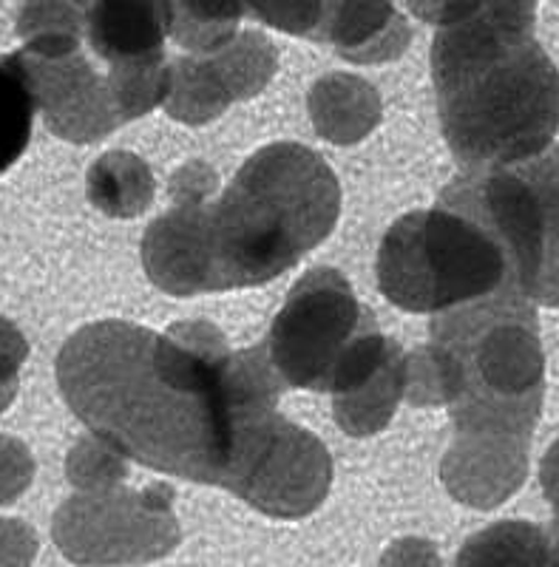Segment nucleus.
Returning a JSON list of instances; mask_svg holds the SVG:
<instances>
[{"label": "nucleus", "instance_id": "f257e3e1", "mask_svg": "<svg viewBox=\"0 0 559 567\" xmlns=\"http://www.w3.org/2000/svg\"><path fill=\"white\" fill-rule=\"evenodd\" d=\"M58 383L71 412L114 452L207 485H225L242 423L278 406L284 389L264 343L231 352L207 321L165 332L89 323L60 349Z\"/></svg>", "mask_w": 559, "mask_h": 567}, {"label": "nucleus", "instance_id": "f03ea898", "mask_svg": "<svg viewBox=\"0 0 559 567\" xmlns=\"http://www.w3.org/2000/svg\"><path fill=\"white\" fill-rule=\"evenodd\" d=\"M415 406H446L455 440L440 474L457 503L497 508L528 474V445L546 394L533 303L502 290L440 312L406 374Z\"/></svg>", "mask_w": 559, "mask_h": 567}, {"label": "nucleus", "instance_id": "7ed1b4c3", "mask_svg": "<svg viewBox=\"0 0 559 567\" xmlns=\"http://www.w3.org/2000/svg\"><path fill=\"white\" fill-rule=\"evenodd\" d=\"M437 27L431 43L440 128L466 171L517 165L559 131V69L533 38L531 3L411 7Z\"/></svg>", "mask_w": 559, "mask_h": 567}, {"label": "nucleus", "instance_id": "20e7f679", "mask_svg": "<svg viewBox=\"0 0 559 567\" xmlns=\"http://www.w3.org/2000/svg\"><path fill=\"white\" fill-rule=\"evenodd\" d=\"M342 187L298 142H273L236 171L205 207L211 292L258 287L296 267L333 233Z\"/></svg>", "mask_w": 559, "mask_h": 567}, {"label": "nucleus", "instance_id": "39448f33", "mask_svg": "<svg viewBox=\"0 0 559 567\" xmlns=\"http://www.w3.org/2000/svg\"><path fill=\"white\" fill-rule=\"evenodd\" d=\"M437 205L475 221L500 247L517 296L559 307V145L517 165L466 171Z\"/></svg>", "mask_w": 559, "mask_h": 567}, {"label": "nucleus", "instance_id": "423d86ee", "mask_svg": "<svg viewBox=\"0 0 559 567\" xmlns=\"http://www.w3.org/2000/svg\"><path fill=\"white\" fill-rule=\"evenodd\" d=\"M386 301L406 312H449L515 290L500 247L471 219L446 207L406 213L378 250Z\"/></svg>", "mask_w": 559, "mask_h": 567}, {"label": "nucleus", "instance_id": "0eeeda50", "mask_svg": "<svg viewBox=\"0 0 559 567\" xmlns=\"http://www.w3.org/2000/svg\"><path fill=\"white\" fill-rule=\"evenodd\" d=\"M83 23L85 7L74 3H29L18 18L23 49L14 58L45 125L69 142L103 140L123 125L109 74L83 54Z\"/></svg>", "mask_w": 559, "mask_h": 567}, {"label": "nucleus", "instance_id": "6e6552de", "mask_svg": "<svg viewBox=\"0 0 559 567\" xmlns=\"http://www.w3.org/2000/svg\"><path fill=\"white\" fill-rule=\"evenodd\" d=\"M353 287L338 270L315 267L289 290L264 341L267 358L284 389L329 392L335 369L367 327Z\"/></svg>", "mask_w": 559, "mask_h": 567}, {"label": "nucleus", "instance_id": "1a4fd4ad", "mask_svg": "<svg viewBox=\"0 0 559 567\" xmlns=\"http://www.w3.org/2000/svg\"><path fill=\"white\" fill-rule=\"evenodd\" d=\"M329 483L333 460L322 440L273 406L242 425L222 488L267 516L302 519L324 503Z\"/></svg>", "mask_w": 559, "mask_h": 567}, {"label": "nucleus", "instance_id": "9d476101", "mask_svg": "<svg viewBox=\"0 0 559 567\" xmlns=\"http://www.w3.org/2000/svg\"><path fill=\"white\" fill-rule=\"evenodd\" d=\"M52 536L74 565H145L180 545V525L165 485L145 491L114 485L65 499L54 514Z\"/></svg>", "mask_w": 559, "mask_h": 567}, {"label": "nucleus", "instance_id": "9b49d317", "mask_svg": "<svg viewBox=\"0 0 559 567\" xmlns=\"http://www.w3.org/2000/svg\"><path fill=\"white\" fill-rule=\"evenodd\" d=\"M216 174L211 165L193 159L171 179V210L145 230L142 265L151 281L171 296L211 292V265L205 245V207L211 202Z\"/></svg>", "mask_w": 559, "mask_h": 567}, {"label": "nucleus", "instance_id": "f8f14e48", "mask_svg": "<svg viewBox=\"0 0 559 567\" xmlns=\"http://www.w3.org/2000/svg\"><path fill=\"white\" fill-rule=\"evenodd\" d=\"M276 65V49L258 32L236 34L207 58L174 60L167 63V114L187 125L211 123L231 103L264 91Z\"/></svg>", "mask_w": 559, "mask_h": 567}, {"label": "nucleus", "instance_id": "ddd939ff", "mask_svg": "<svg viewBox=\"0 0 559 567\" xmlns=\"http://www.w3.org/2000/svg\"><path fill=\"white\" fill-rule=\"evenodd\" d=\"M406 374L409 361L400 343L369 318L329 383L335 423L353 437L384 432L406 394Z\"/></svg>", "mask_w": 559, "mask_h": 567}, {"label": "nucleus", "instance_id": "4468645a", "mask_svg": "<svg viewBox=\"0 0 559 567\" xmlns=\"http://www.w3.org/2000/svg\"><path fill=\"white\" fill-rule=\"evenodd\" d=\"M91 52L109 69H131L165 60L167 7L149 0H105L85 7Z\"/></svg>", "mask_w": 559, "mask_h": 567}, {"label": "nucleus", "instance_id": "2eb2a0df", "mask_svg": "<svg viewBox=\"0 0 559 567\" xmlns=\"http://www.w3.org/2000/svg\"><path fill=\"white\" fill-rule=\"evenodd\" d=\"M313 40L333 43L349 63H380L406 52L411 32L386 3H322Z\"/></svg>", "mask_w": 559, "mask_h": 567}, {"label": "nucleus", "instance_id": "dca6fc26", "mask_svg": "<svg viewBox=\"0 0 559 567\" xmlns=\"http://www.w3.org/2000/svg\"><path fill=\"white\" fill-rule=\"evenodd\" d=\"M307 105L315 131L338 145L364 140L380 116L378 91L353 74H327L318 80Z\"/></svg>", "mask_w": 559, "mask_h": 567}, {"label": "nucleus", "instance_id": "f3484780", "mask_svg": "<svg viewBox=\"0 0 559 567\" xmlns=\"http://www.w3.org/2000/svg\"><path fill=\"white\" fill-rule=\"evenodd\" d=\"M455 567H559V539L526 519H506L471 536Z\"/></svg>", "mask_w": 559, "mask_h": 567}, {"label": "nucleus", "instance_id": "a211bd4d", "mask_svg": "<svg viewBox=\"0 0 559 567\" xmlns=\"http://www.w3.org/2000/svg\"><path fill=\"white\" fill-rule=\"evenodd\" d=\"M85 190H89L91 205L105 216L134 219L149 210L154 199V174L136 154L111 151L89 168Z\"/></svg>", "mask_w": 559, "mask_h": 567}, {"label": "nucleus", "instance_id": "6ab92c4d", "mask_svg": "<svg viewBox=\"0 0 559 567\" xmlns=\"http://www.w3.org/2000/svg\"><path fill=\"white\" fill-rule=\"evenodd\" d=\"M167 34L193 52V58H207L225 49L238 34V20L247 12L238 3H165Z\"/></svg>", "mask_w": 559, "mask_h": 567}, {"label": "nucleus", "instance_id": "aec40b11", "mask_svg": "<svg viewBox=\"0 0 559 567\" xmlns=\"http://www.w3.org/2000/svg\"><path fill=\"white\" fill-rule=\"evenodd\" d=\"M34 111L38 105L18 58L14 54L0 58V174H7L27 151L32 140Z\"/></svg>", "mask_w": 559, "mask_h": 567}, {"label": "nucleus", "instance_id": "412c9836", "mask_svg": "<svg viewBox=\"0 0 559 567\" xmlns=\"http://www.w3.org/2000/svg\"><path fill=\"white\" fill-rule=\"evenodd\" d=\"M65 471L78 491H103L123 483L125 463L123 454L114 452L109 443L89 437L71 449Z\"/></svg>", "mask_w": 559, "mask_h": 567}, {"label": "nucleus", "instance_id": "4be33fe9", "mask_svg": "<svg viewBox=\"0 0 559 567\" xmlns=\"http://www.w3.org/2000/svg\"><path fill=\"white\" fill-rule=\"evenodd\" d=\"M34 460L20 440L0 434V505L14 503L32 485Z\"/></svg>", "mask_w": 559, "mask_h": 567}, {"label": "nucleus", "instance_id": "5701e85b", "mask_svg": "<svg viewBox=\"0 0 559 567\" xmlns=\"http://www.w3.org/2000/svg\"><path fill=\"white\" fill-rule=\"evenodd\" d=\"M247 9L264 23L284 29V32L304 34V38H313L318 18H322V3H313V0L309 3H256Z\"/></svg>", "mask_w": 559, "mask_h": 567}, {"label": "nucleus", "instance_id": "b1692460", "mask_svg": "<svg viewBox=\"0 0 559 567\" xmlns=\"http://www.w3.org/2000/svg\"><path fill=\"white\" fill-rule=\"evenodd\" d=\"M38 536L20 519H0V567H32Z\"/></svg>", "mask_w": 559, "mask_h": 567}, {"label": "nucleus", "instance_id": "393cba45", "mask_svg": "<svg viewBox=\"0 0 559 567\" xmlns=\"http://www.w3.org/2000/svg\"><path fill=\"white\" fill-rule=\"evenodd\" d=\"M29 358V343L18 327L0 318V389L18 392V374Z\"/></svg>", "mask_w": 559, "mask_h": 567}, {"label": "nucleus", "instance_id": "a878e982", "mask_svg": "<svg viewBox=\"0 0 559 567\" xmlns=\"http://www.w3.org/2000/svg\"><path fill=\"white\" fill-rule=\"evenodd\" d=\"M380 567H444L435 545L424 539H400L386 550Z\"/></svg>", "mask_w": 559, "mask_h": 567}, {"label": "nucleus", "instance_id": "bb28decb", "mask_svg": "<svg viewBox=\"0 0 559 567\" xmlns=\"http://www.w3.org/2000/svg\"><path fill=\"white\" fill-rule=\"evenodd\" d=\"M540 483H542V491H546V499L553 508V525L548 534H551L553 539H559V440L548 449L546 457H542Z\"/></svg>", "mask_w": 559, "mask_h": 567}, {"label": "nucleus", "instance_id": "cd10ccee", "mask_svg": "<svg viewBox=\"0 0 559 567\" xmlns=\"http://www.w3.org/2000/svg\"><path fill=\"white\" fill-rule=\"evenodd\" d=\"M14 394H18V392H7V389H0V412H7L9 403L14 400Z\"/></svg>", "mask_w": 559, "mask_h": 567}]
</instances>
